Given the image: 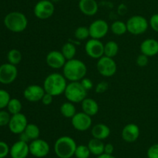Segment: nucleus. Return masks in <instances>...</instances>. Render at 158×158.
Here are the masks:
<instances>
[{
	"instance_id": "4be33fe9",
	"label": "nucleus",
	"mask_w": 158,
	"mask_h": 158,
	"mask_svg": "<svg viewBox=\"0 0 158 158\" xmlns=\"http://www.w3.org/2000/svg\"><path fill=\"white\" fill-rule=\"evenodd\" d=\"M82 110L83 112L89 115V116H94L97 115L99 111V105L94 99L90 98H86L81 102Z\"/></svg>"
},
{
	"instance_id": "4c0bfd02",
	"label": "nucleus",
	"mask_w": 158,
	"mask_h": 158,
	"mask_svg": "<svg viewBox=\"0 0 158 158\" xmlns=\"http://www.w3.org/2000/svg\"><path fill=\"white\" fill-rule=\"evenodd\" d=\"M149 25L153 30L158 33V13L151 15L149 20Z\"/></svg>"
},
{
	"instance_id": "37998d69",
	"label": "nucleus",
	"mask_w": 158,
	"mask_h": 158,
	"mask_svg": "<svg viewBox=\"0 0 158 158\" xmlns=\"http://www.w3.org/2000/svg\"><path fill=\"white\" fill-rule=\"evenodd\" d=\"M127 11V7L124 4H120L118 7V12L120 15H124Z\"/></svg>"
},
{
	"instance_id": "dca6fc26",
	"label": "nucleus",
	"mask_w": 158,
	"mask_h": 158,
	"mask_svg": "<svg viewBox=\"0 0 158 158\" xmlns=\"http://www.w3.org/2000/svg\"><path fill=\"white\" fill-rule=\"evenodd\" d=\"M46 62L48 66L52 69H60L64 67L66 59L61 51L52 50L46 55Z\"/></svg>"
},
{
	"instance_id": "20e7f679",
	"label": "nucleus",
	"mask_w": 158,
	"mask_h": 158,
	"mask_svg": "<svg viewBox=\"0 0 158 158\" xmlns=\"http://www.w3.org/2000/svg\"><path fill=\"white\" fill-rule=\"evenodd\" d=\"M5 26L12 33H22L28 26V20L24 13L18 11L9 12L4 18Z\"/></svg>"
},
{
	"instance_id": "72a5a7b5",
	"label": "nucleus",
	"mask_w": 158,
	"mask_h": 158,
	"mask_svg": "<svg viewBox=\"0 0 158 158\" xmlns=\"http://www.w3.org/2000/svg\"><path fill=\"white\" fill-rule=\"evenodd\" d=\"M12 115L6 110H0V126L9 125Z\"/></svg>"
},
{
	"instance_id": "c756f323",
	"label": "nucleus",
	"mask_w": 158,
	"mask_h": 158,
	"mask_svg": "<svg viewBox=\"0 0 158 158\" xmlns=\"http://www.w3.org/2000/svg\"><path fill=\"white\" fill-rule=\"evenodd\" d=\"M7 59L9 63L16 66L22 60L21 52L17 49L10 50L7 54Z\"/></svg>"
},
{
	"instance_id": "a211bd4d",
	"label": "nucleus",
	"mask_w": 158,
	"mask_h": 158,
	"mask_svg": "<svg viewBox=\"0 0 158 158\" xmlns=\"http://www.w3.org/2000/svg\"><path fill=\"white\" fill-rule=\"evenodd\" d=\"M140 128L134 123H129L123 127L121 136L127 143H134L140 136Z\"/></svg>"
},
{
	"instance_id": "39448f33",
	"label": "nucleus",
	"mask_w": 158,
	"mask_h": 158,
	"mask_svg": "<svg viewBox=\"0 0 158 158\" xmlns=\"http://www.w3.org/2000/svg\"><path fill=\"white\" fill-rule=\"evenodd\" d=\"M86 90L81 85L80 81H71L67 84L65 90V97L73 103H80L86 98Z\"/></svg>"
},
{
	"instance_id": "473e14b6",
	"label": "nucleus",
	"mask_w": 158,
	"mask_h": 158,
	"mask_svg": "<svg viewBox=\"0 0 158 158\" xmlns=\"http://www.w3.org/2000/svg\"><path fill=\"white\" fill-rule=\"evenodd\" d=\"M10 99V94L6 90L0 89V110L7 107Z\"/></svg>"
},
{
	"instance_id": "b1692460",
	"label": "nucleus",
	"mask_w": 158,
	"mask_h": 158,
	"mask_svg": "<svg viewBox=\"0 0 158 158\" xmlns=\"http://www.w3.org/2000/svg\"><path fill=\"white\" fill-rule=\"evenodd\" d=\"M60 112L65 118L72 119L77 113V109L73 102H66L60 106Z\"/></svg>"
},
{
	"instance_id": "c9c22d12",
	"label": "nucleus",
	"mask_w": 158,
	"mask_h": 158,
	"mask_svg": "<svg viewBox=\"0 0 158 158\" xmlns=\"http://www.w3.org/2000/svg\"><path fill=\"white\" fill-rule=\"evenodd\" d=\"M148 158H158V143H154L147 151Z\"/></svg>"
},
{
	"instance_id": "9b49d317",
	"label": "nucleus",
	"mask_w": 158,
	"mask_h": 158,
	"mask_svg": "<svg viewBox=\"0 0 158 158\" xmlns=\"http://www.w3.org/2000/svg\"><path fill=\"white\" fill-rule=\"evenodd\" d=\"M28 125V120L26 116L22 112L18 114L12 115L9 126V130L13 134L19 135L25 131Z\"/></svg>"
},
{
	"instance_id": "79ce46f5",
	"label": "nucleus",
	"mask_w": 158,
	"mask_h": 158,
	"mask_svg": "<svg viewBox=\"0 0 158 158\" xmlns=\"http://www.w3.org/2000/svg\"><path fill=\"white\" fill-rule=\"evenodd\" d=\"M114 151V147L112 143L105 144L104 153H106V154H113Z\"/></svg>"
},
{
	"instance_id": "9d476101",
	"label": "nucleus",
	"mask_w": 158,
	"mask_h": 158,
	"mask_svg": "<svg viewBox=\"0 0 158 158\" xmlns=\"http://www.w3.org/2000/svg\"><path fill=\"white\" fill-rule=\"evenodd\" d=\"M18 69L15 65L10 63H5L0 65V83L9 85L16 79Z\"/></svg>"
},
{
	"instance_id": "4468645a",
	"label": "nucleus",
	"mask_w": 158,
	"mask_h": 158,
	"mask_svg": "<svg viewBox=\"0 0 158 158\" xmlns=\"http://www.w3.org/2000/svg\"><path fill=\"white\" fill-rule=\"evenodd\" d=\"M73 126L80 132H84L89 129L92 125V118L83 112L76 113L71 119Z\"/></svg>"
},
{
	"instance_id": "5701e85b",
	"label": "nucleus",
	"mask_w": 158,
	"mask_h": 158,
	"mask_svg": "<svg viewBox=\"0 0 158 158\" xmlns=\"http://www.w3.org/2000/svg\"><path fill=\"white\" fill-rule=\"evenodd\" d=\"M87 146L90 150L91 154H94L97 156L104 153L105 144L103 143V140L93 138L89 141Z\"/></svg>"
},
{
	"instance_id": "f704fd0d",
	"label": "nucleus",
	"mask_w": 158,
	"mask_h": 158,
	"mask_svg": "<svg viewBox=\"0 0 158 158\" xmlns=\"http://www.w3.org/2000/svg\"><path fill=\"white\" fill-rule=\"evenodd\" d=\"M10 147L4 141L0 140V158H6L9 154Z\"/></svg>"
},
{
	"instance_id": "c85d7f7f",
	"label": "nucleus",
	"mask_w": 158,
	"mask_h": 158,
	"mask_svg": "<svg viewBox=\"0 0 158 158\" xmlns=\"http://www.w3.org/2000/svg\"><path fill=\"white\" fill-rule=\"evenodd\" d=\"M6 108H7V111L11 115H15L21 112L23 105H22L21 102L18 99L14 98V99H10Z\"/></svg>"
},
{
	"instance_id": "58836bf2",
	"label": "nucleus",
	"mask_w": 158,
	"mask_h": 158,
	"mask_svg": "<svg viewBox=\"0 0 158 158\" xmlns=\"http://www.w3.org/2000/svg\"><path fill=\"white\" fill-rule=\"evenodd\" d=\"M108 88H109V84H108L107 82L101 81L96 85L95 91L97 93L101 94V93H104L105 91H107Z\"/></svg>"
},
{
	"instance_id": "1a4fd4ad",
	"label": "nucleus",
	"mask_w": 158,
	"mask_h": 158,
	"mask_svg": "<svg viewBox=\"0 0 158 158\" xmlns=\"http://www.w3.org/2000/svg\"><path fill=\"white\" fill-rule=\"evenodd\" d=\"M29 145V153L36 158L46 157L50 151V147L46 140L36 139L31 141Z\"/></svg>"
},
{
	"instance_id": "f03ea898",
	"label": "nucleus",
	"mask_w": 158,
	"mask_h": 158,
	"mask_svg": "<svg viewBox=\"0 0 158 158\" xmlns=\"http://www.w3.org/2000/svg\"><path fill=\"white\" fill-rule=\"evenodd\" d=\"M66 78L63 74L60 73H52L45 78L43 82V88L46 93L52 96H58L64 94L67 86Z\"/></svg>"
},
{
	"instance_id": "393cba45",
	"label": "nucleus",
	"mask_w": 158,
	"mask_h": 158,
	"mask_svg": "<svg viewBox=\"0 0 158 158\" xmlns=\"http://www.w3.org/2000/svg\"><path fill=\"white\" fill-rule=\"evenodd\" d=\"M61 52L65 58L66 59V60H69L74 58L76 54H77V48L73 43H70V42H66L62 46Z\"/></svg>"
},
{
	"instance_id": "7ed1b4c3",
	"label": "nucleus",
	"mask_w": 158,
	"mask_h": 158,
	"mask_svg": "<svg viewBox=\"0 0 158 158\" xmlns=\"http://www.w3.org/2000/svg\"><path fill=\"white\" fill-rule=\"evenodd\" d=\"M77 145L72 137L68 136H60L54 143V151L59 158H71L75 154Z\"/></svg>"
},
{
	"instance_id": "de8ad7c7",
	"label": "nucleus",
	"mask_w": 158,
	"mask_h": 158,
	"mask_svg": "<svg viewBox=\"0 0 158 158\" xmlns=\"http://www.w3.org/2000/svg\"><path fill=\"white\" fill-rule=\"evenodd\" d=\"M57 158H59V157H57Z\"/></svg>"
},
{
	"instance_id": "aec40b11",
	"label": "nucleus",
	"mask_w": 158,
	"mask_h": 158,
	"mask_svg": "<svg viewBox=\"0 0 158 158\" xmlns=\"http://www.w3.org/2000/svg\"><path fill=\"white\" fill-rule=\"evenodd\" d=\"M79 8L81 12L88 16L96 15L98 12V3L96 0H80Z\"/></svg>"
},
{
	"instance_id": "412c9836",
	"label": "nucleus",
	"mask_w": 158,
	"mask_h": 158,
	"mask_svg": "<svg viewBox=\"0 0 158 158\" xmlns=\"http://www.w3.org/2000/svg\"><path fill=\"white\" fill-rule=\"evenodd\" d=\"M93 137L96 139L103 140L108 138L110 135V129L109 126L103 123H98L94 125L91 130Z\"/></svg>"
},
{
	"instance_id": "f3484780",
	"label": "nucleus",
	"mask_w": 158,
	"mask_h": 158,
	"mask_svg": "<svg viewBox=\"0 0 158 158\" xmlns=\"http://www.w3.org/2000/svg\"><path fill=\"white\" fill-rule=\"evenodd\" d=\"M29 153V145L28 143L18 140L10 147L9 155L12 158H26Z\"/></svg>"
},
{
	"instance_id": "e433bc0d",
	"label": "nucleus",
	"mask_w": 158,
	"mask_h": 158,
	"mask_svg": "<svg viewBox=\"0 0 158 158\" xmlns=\"http://www.w3.org/2000/svg\"><path fill=\"white\" fill-rule=\"evenodd\" d=\"M136 62H137V64L138 65L139 67L143 68V67H146L147 65L148 64V62H149V59H148V56L144 55V54H141L137 57Z\"/></svg>"
},
{
	"instance_id": "c03bdc74",
	"label": "nucleus",
	"mask_w": 158,
	"mask_h": 158,
	"mask_svg": "<svg viewBox=\"0 0 158 158\" xmlns=\"http://www.w3.org/2000/svg\"><path fill=\"white\" fill-rule=\"evenodd\" d=\"M19 140H22L23 141V142H26V143H29V142L30 140H29V139L28 138V136H26V133L23 132V133H22L21 134H19Z\"/></svg>"
},
{
	"instance_id": "49530a36",
	"label": "nucleus",
	"mask_w": 158,
	"mask_h": 158,
	"mask_svg": "<svg viewBox=\"0 0 158 158\" xmlns=\"http://www.w3.org/2000/svg\"><path fill=\"white\" fill-rule=\"evenodd\" d=\"M51 2H52L53 3H56V2H60V0H50Z\"/></svg>"
},
{
	"instance_id": "f8f14e48",
	"label": "nucleus",
	"mask_w": 158,
	"mask_h": 158,
	"mask_svg": "<svg viewBox=\"0 0 158 158\" xmlns=\"http://www.w3.org/2000/svg\"><path fill=\"white\" fill-rule=\"evenodd\" d=\"M85 51L91 58L100 59L104 55V45L100 40L91 38L86 43Z\"/></svg>"
},
{
	"instance_id": "423d86ee",
	"label": "nucleus",
	"mask_w": 158,
	"mask_h": 158,
	"mask_svg": "<svg viewBox=\"0 0 158 158\" xmlns=\"http://www.w3.org/2000/svg\"><path fill=\"white\" fill-rule=\"evenodd\" d=\"M127 31L133 35H140L148 30L149 22L143 15H132L126 23Z\"/></svg>"
},
{
	"instance_id": "0eeeda50",
	"label": "nucleus",
	"mask_w": 158,
	"mask_h": 158,
	"mask_svg": "<svg viewBox=\"0 0 158 158\" xmlns=\"http://www.w3.org/2000/svg\"><path fill=\"white\" fill-rule=\"evenodd\" d=\"M55 6L50 0H40L35 5L33 9L34 15L40 20H47L53 15Z\"/></svg>"
},
{
	"instance_id": "2eb2a0df",
	"label": "nucleus",
	"mask_w": 158,
	"mask_h": 158,
	"mask_svg": "<svg viewBox=\"0 0 158 158\" xmlns=\"http://www.w3.org/2000/svg\"><path fill=\"white\" fill-rule=\"evenodd\" d=\"M44 88L39 85H31L26 87L23 91V96L27 101L31 102H35L41 101L45 94Z\"/></svg>"
},
{
	"instance_id": "a878e982",
	"label": "nucleus",
	"mask_w": 158,
	"mask_h": 158,
	"mask_svg": "<svg viewBox=\"0 0 158 158\" xmlns=\"http://www.w3.org/2000/svg\"><path fill=\"white\" fill-rule=\"evenodd\" d=\"M24 133L29 139V140L32 141L34 139H39L40 135V130L38 125L34 123H28Z\"/></svg>"
},
{
	"instance_id": "6ab92c4d",
	"label": "nucleus",
	"mask_w": 158,
	"mask_h": 158,
	"mask_svg": "<svg viewBox=\"0 0 158 158\" xmlns=\"http://www.w3.org/2000/svg\"><path fill=\"white\" fill-rule=\"evenodd\" d=\"M140 51L148 57L156 56L158 54V41L153 38L146 39L140 44Z\"/></svg>"
},
{
	"instance_id": "ddd939ff",
	"label": "nucleus",
	"mask_w": 158,
	"mask_h": 158,
	"mask_svg": "<svg viewBox=\"0 0 158 158\" xmlns=\"http://www.w3.org/2000/svg\"><path fill=\"white\" fill-rule=\"evenodd\" d=\"M89 37L93 39L103 38L109 31V25L105 20H97L93 22L89 26Z\"/></svg>"
},
{
	"instance_id": "bb28decb",
	"label": "nucleus",
	"mask_w": 158,
	"mask_h": 158,
	"mask_svg": "<svg viewBox=\"0 0 158 158\" xmlns=\"http://www.w3.org/2000/svg\"><path fill=\"white\" fill-rule=\"evenodd\" d=\"M119 51V46L115 41L110 40L104 45V56L109 57H114L117 56Z\"/></svg>"
},
{
	"instance_id": "a18cd8bd",
	"label": "nucleus",
	"mask_w": 158,
	"mask_h": 158,
	"mask_svg": "<svg viewBox=\"0 0 158 158\" xmlns=\"http://www.w3.org/2000/svg\"><path fill=\"white\" fill-rule=\"evenodd\" d=\"M97 158H117L113 154H106V153H103V154L97 156Z\"/></svg>"
},
{
	"instance_id": "a19ab883",
	"label": "nucleus",
	"mask_w": 158,
	"mask_h": 158,
	"mask_svg": "<svg viewBox=\"0 0 158 158\" xmlns=\"http://www.w3.org/2000/svg\"><path fill=\"white\" fill-rule=\"evenodd\" d=\"M53 97L54 96L51 95L50 94H48V93H45V94L43 95V99H42V102H43V105H49L52 104V101H53Z\"/></svg>"
},
{
	"instance_id": "f257e3e1",
	"label": "nucleus",
	"mask_w": 158,
	"mask_h": 158,
	"mask_svg": "<svg viewBox=\"0 0 158 158\" xmlns=\"http://www.w3.org/2000/svg\"><path fill=\"white\" fill-rule=\"evenodd\" d=\"M87 68L84 62L78 59L66 60L63 68V73L66 80L69 81H80L86 77Z\"/></svg>"
},
{
	"instance_id": "2f4dec72",
	"label": "nucleus",
	"mask_w": 158,
	"mask_h": 158,
	"mask_svg": "<svg viewBox=\"0 0 158 158\" xmlns=\"http://www.w3.org/2000/svg\"><path fill=\"white\" fill-rule=\"evenodd\" d=\"M75 37L77 40H84L89 37V27L86 26H79L76 29L74 33Z\"/></svg>"
},
{
	"instance_id": "7c9ffc66",
	"label": "nucleus",
	"mask_w": 158,
	"mask_h": 158,
	"mask_svg": "<svg viewBox=\"0 0 158 158\" xmlns=\"http://www.w3.org/2000/svg\"><path fill=\"white\" fill-rule=\"evenodd\" d=\"M90 154V150L88 146L80 144V145H77L74 156L77 158H89Z\"/></svg>"
},
{
	"instance_id": "6e6552de",
	"label": "nucleus",
	"mask_w": 158,
	"mask_h": 158,
	"mask_svg": "<svg viewBox=\"0 0 158 158\" xmlns=\"http://www.w3.org/2000/svg\"><path fill=\"white\" fill-rule=\"evenodd\" d=\"M97 68L98 72L103 77H112L117 72V64L112 57H103L98 59L97 64Z\"/></svg>"
},
{
	"instance_id": "ea45409f",
	"label": "nucleus",
	"mask_w": 158,
	"mask_h": 158,
	"mask_svg": "<svg viewBox=\"0 0 158 158\" xmlns=\"http://www.w3.org/2000/svg\"><path fill=\"white\" fill-rule=\"evenodd\" d=\"M80 83H81V85H83V87L86 90V91L90 90L91 88H93V85H94L92 81H91L89 78H88V77H86L80 81Z\"/></svg>"
},
{
	"instance_id": "cd10ccee",
	"label": "nucleus",
	"mask_w": 158,
	"mask_h": 158,
	"mask_svg": "<svg viewBox=\"0 0 158 158\" xmlns=\"http://www.w3.org/2000/svg\"><path fill=\"white\" fill-rule=\"evenodd\" d=\"M110 29L113 33L117 36H121L127 31L126 23L120 20H117L111 24Z\"/></svg>"
}]
</instances>
